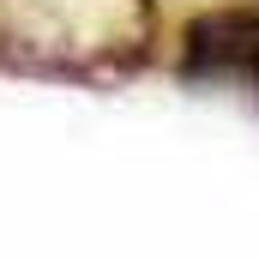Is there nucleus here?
I'll return each mask as SVG.
<instances>
[{"mask_svg":"<svg viewBox=\"0 0 259 259\" xmlns=\"http://www.w3.org/2000/svg\"><path fill=\"white\" fill-rule=\"evenodd\" d=\"M157 55V0H0V78L115 91Z\"/></svg>","mask_w":259,"mask_h":259,"instance_id":"nucleus-1","label":"nucleus"},{"mask_svg":"<svg viewBox=\"0 0 259 259\" xmlns=\"http://www.w3.org/2000/svg\"><path fill=\"white\" fill-rule=\"evenodd\" d=\"M181 84H235L259 109V6H211L181 36Z\"/></svg>","mask_w":259,"mask_h":259,"instance_id":"nucleus-2","label":"nucleus"}]
</instances>
